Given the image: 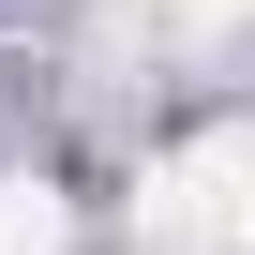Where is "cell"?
I'll return each instance as SVG.
<instances>
[{
	"label": "cell",
	"mask_w": 255,
	"mask_h": 255,
	"mask_svg": "<svg viewBox=\"0 0 255 255\" xmlns=\"http://www.w3.org/2000/svg\"><path fill=\"white\" fill-rule=\"evenodd\" d=\"M0 255H60V195L45 180H0Z\"/></svg>",
	"instance_id": "1"
},
{
	"label": "cell",
	"mask_w": 255,
	"mask_h": 255,
	"mask_svg": "<svg viewBox=\"0 0 255 255\" xmlns=\"http://www.w3.org/2000/svg\"><path fill=\"white\" fill-rule=\"evenodd\" d=\"M210 165H225V240H255V120L210 135Z\"/></svg>",
	"instance_id": "2"
},
{
	"label": "cell",
	"mask_w": 255,
	"mask_h": 255,
	"mask_svg": "<svg viewBox=\"0 0 255 255\" xmlns=\"http://www.w3.org/2000/svg\"><path fill=\"white\" fill-rule=\"evenodd\" d=\"M255 0H150V30H240Z\"/></svg>",
	"instance_id": "3"
}]
</instances>
